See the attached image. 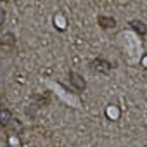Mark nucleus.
<instances>
[{
  "instance_id": "obj_6",
  "label": "nucleus",
  "mask_w": 147,
  "mask_h": 147,
  "mask_svg": "<svg viewBox=\"0 0 147 147\" xmlns=\"http://www.w3.org/2000/svg\"><path fill=\"white\" fill-rule=\"evenodd\" d=\"M16 38L12 33H4V35H0V43L2 45H14Z\"/></svg>"
},
{
  "instance_id": "obj_1",
  "label": "nucleus",
  "mask_w": 147,
  "mask_h": 147,
  "mask_svg": "<svg viewBox=\"0 0 147 147\" xmlns=\"http://www.w3.org/2000/svg\"><path fill=\"white\" fill-rule=\"evenodd\" d=\"M69 80H71V85L75 87L76 90H85L87 83H85V80H83V76L80 75V73L71 71V73H69Z\"/></svg>"
},
{
  "instance_id": "obj_2",
  "label": "nucleus",
  "mask_w": 147,
  "mask_h": 147,
  "mask_svg": "<svg viewBox=\"0 0 147 147\" xmlns=\"http://www.w3.org/2000/svg\"><path fill=\"white\" fill-rule=\"evenodd\" d=\"M130 26H131V30H133V31H137L140 36H145V33H147V26H145L142 21L133 19V21H130Z\"/></svg>"
},
{
  "instance_id": "obj_7",
  "label": "nucleus",
  "mask_w": 147,
  "mask_h": 147,
  "mask_svg": "<svg viewBox=\"0 0 147 147\" xmlns=\"http://www.w3.org/2000/svg\"><path fill=\"white\" fill-rule=\"evenodd\" d=\"M4 21H5V9L0 5V24H4Z\"/></svg>"
},
{
  "instance_id": "obj_5",
  "label": "nucleus",
  "mask_w": 147,
  "mask_h": 147,
  "mask_svg": "<svg viewBox=\"0 0 147 147\" xmlns=\"http://www.w3.org/2000/svg\"><path fill=\"white\" fill-rule=\"evenodd\" d=\"M12 121V114L7 111V109H0V125H9Z\"/></svg>"
},
{
  "instance_id": "obj_3",
  "label": "nucleus",
  "mask_w": 147,
  "mask_h": 147,
  "mask_svg": "<svg viewBox=\"0 0 147 147\" xmlns=\"http://www.w3.org/2000/svg\"><path fill=\"white\" fill-rule=\"evenodd\" d=\"M99 24L102 28H114L116 26V19L114 18H109V16H99Z\"/></svg>"
},
{
  "instance_id": "obj_4",
  "label": "nucleus",
  "mask_w": 147,
  "mask_h": 147,
  "mask_svg": "<svg viewBox=\"0 0 147 147\" xmlns=\"http://www.w3.org/2000/svg\"><path fill=\"white\" fill-rule=\"evenodd\" d=\"M94 69H97V71H100V73H109V69H111V64L107 62V61H94Z\"/></svg>"
}]
</instances>
